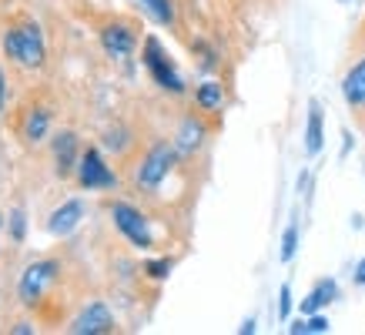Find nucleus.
<instances>
[{"label": "nucleus", "instance_id": "12", "mask_svg": "<svg viewBox=\"0 0 365 335\" xmlns=\"http://www.w3.org/2000/svg\"><path fill=\"white\" fill-rule=\"evenodd\" d=\"M205 124L198 121V118H185V121L178 124V134H175V148H178V155H195V151H198L201 145H205Z\"/></svg>", "mask_w": 365, "mask_h": 335}, {"label": "nucleus", "instance_id": "11", "mask_svg": "<svg viewBox=\"0 0 365 335\" xmlns=\"http://www.w3.org/2000/svg\"><path fill=\"white\" fill-rule=\"evenodd\" d=\"M342 98L349 108L362 111L365 108V57L349 67V74L342 78Z\"/></svg>", "mask_w": 365, "mask_h": 335}, {"label": "nucleus", "instance_id": "3", "mask_svg": "<svg viewBox=\"0 0 365 335\" xmlns=\"http://www.w3.org/2000/svg\"><path fill=\"white\" fill-rule=\"evenodd\" d=\"M111 222L134 248H141V252L155 248L151 222H148V215H144L138 205H131V201H111Z\"/></svg>", "mask_w": 365, "mask_h": 335}, {"label": "nucleus", "instance_id": "13", "mask_svg": "<svg viewBox=\"0 0 365 335\" xmlns=\"http://www.w3.org/2000/svg\"><path fill=\"white\" fill-rule=\"evenodd\" d=\"M339 299V282L335 279H319L315 289L302 299V315H312V312H322L325 305H332Z\"/></svg>", "mask_w": 365, "mask_h": 335}, {"label": "nucleus", "instance_id": "5", "mask_svg": "<svg viewBox=\"0 0 365 335\" xmlns=\"http://www.w3.org/2000/svg\"><path fill=\"white\" fill-rule=\"evenodd\" d=\"M141 61H144V67H148V74L155 78L158 88L171 91V94H185V81H181V74L175 71L171 57H168V51L161 47V41H158V37H144Z\"/></svg>", "mask_w": 365, "mask_h": 335}, {"label": "nucleus", "instance_id": "9", "mask_svg": "<svg viewBox=\"0 0 365 335\" xmlns=\"http://www.w3.org/2000/svg\"><path fill=\"white\" fill-rule=\"evenodd\" d=\"M101 47H104L111 57L124 61V57H131V51L138 47V34H134L131 24L114 21V24H108V27L101 31Z\"/></svg>", "mask_w": 365, "mask_h": 335}, {"label": "nucleus", "instance_id": "23", "mask_svg": "<svg viewBox=\"0 0 365 335\" xmlns=\"http://www.w3.org/2000/svg\"><path fill=\"white\" fill-rule=\"evenodd\" d=\"M11 335H34V325L31 322H14L11 325Z\"/></svg>", "mask_w": 365, "mask_h": 335}, {"label": "nucleus", "instance_id": "27", "mask_svg": "<svg viewBox=\"0 0 365 335\" xmlns=\"http://www.w3.org/2000/svg\"><path fill=\"white\" fill-rule=\"evenodd\" d=\"M0 228H4V215H0Z\"/></svg>", "mask_w": 365, "mask_h": 335}, {"label": "nucleus", "instance_id": "2", "mask_svg": "<svg viewBox=\"0 0 365 335\" xmlns=\"http://www.w3.org/2000/svg\"><path fill=\"white\" fill-rule=\"evenodd\" d=\"M175 165H178V148L168 145V141H155L141 155L138 168H134V185L141 191H155L175 171Z\"/></svg>", "mask_w": 365, "mask_h": 335}, {"label": "nucleus", "instance_id": "7", "mask_svg": "<svg viewBox=\"0 0 365 335\" xmlns=\"http://www.w3.org/2000/svg\"><path fill=\"white\" fill-rule=\"evenodd\" d=\"M67 332L71 335H108V332H114V312L104 302H91V305H84L71 319Z\"/></svg>", "mask_w": 365, "mask_h": 335}, {"label": "nucleus", "instance_id": "21", "mask_svg": "<svg viewBox=\"0 0 365 335\" xmlns=\"http://www.w3.org/2000/svg\"><path fill=\"white\" fill-rule=\"evenodd\" d=\"M104 148H111V151H124V148H128V131H121V128L108 131L104 134Z\"/></svg>", "mask_w": 365, "mask_h": 335}, {"label": "nucleus", "instance_id": "17", "mask_svg": "<svg viewBox=\"0 0 365 335\" xmlns=\"http://www.w3.org/2000/svg\"><path fill=\"white\" fill-rule=\"evenodd\" d=\"M138 7L155 24H165V27L175 24V4H171V0H138Z\"/></svg>", "mask_w": 365, "mask_h": 335}, {"label": "nucleus", "instance_id": "18", "mask_svg": "<svg viewBox=\"0 0 365 335\" xmlns=\"http://www.w3.org/2000/svg\"><path fill=\"white\" fill-rule=\"evenodd\" d=\"M295 248H299V225L292 222L285 228V234H282V252H278V258H282V262H292V258H295Z\"/></svg>", "mask_w": 365, "mask_h": 335}, {"label": "nucleus", "instance_id": "20", "mask_svg": "<svg viewBox=\"0 0 365 335\" xmlns=\"http://www.w3.org/2000/svg\"><path fill=\"white\" fill-rule=\"evenodd\" d=\"M24 232H27V218H24L21 208H14L11 212V238L14 242H24Z\"/></svg>", "mask_w": 365, "mask_h": 335}, {"label": "nucleus", "instance_id": "6", "mask_svg": "<svg viewBox=\"0 0 365 335\" xmlns=\"http://www.w3.org/2000/svg\"><path fill=\"white\" fill-rule=\"evenodd\" d=\"M78 185L84 191H104L118 185V175L111 171V165L104 161L98 148H84L78 161Z\"/></svg>", "mask_w": 365, "mask_h": 335}, {"label": "nucleus", "instance_id": "16", "mask_svg": "<svg viewBox=\"0 0 365 335\" xmlns=\"http://www.w3.org/2000/svg\"><path fill=\"white\" fill-rule=\"evenodd\" d=\"M195 104H198L201 111H218L225 104V88L218 81H205L195 88Z\"/></svg>", "mask_w": 365, "mask_h": 335}, {"label": "nucleus", "instance_id": "4", "mask_svg": "<svg viewBox=\"0 0 365 335\" xmlns=\"http://www.w3.org/2000/svg\"><path fill=\"white\" fill-rule=\"evenodd\" d=\"M61 279V262L54 258H41V262H31V265L24 268L21 282H17V299L24 305H37V302L44 299L51 285Z\"/></svg>", "mask_w": 365, "mask_h": 335}, {"label": "nucleus", "instance_id": "19", "mask_svg": "<svg viewBox=\"0 0 365 335\" xmlns=\"http://www.w3.org/2000/svg\"><path fill=\"white\" fill-rule=\"evenodd\" d=\"M171 258H155V262H148L144 265V272H148V279H155V282H161V279H168L171 275Z\"/></svg>", "mask_w": 365, "mask_h": 335}, {"label": "nucleus", "instance_id": "26", "mask_svg": "<svg viewBox=\"0 0 365 335\" xmlns=\"http://www.w3.org/2000/svg\"><path fill=\"white\" fill-rule=\"evenodd\" d=\"M238 332H242V335H252V332H255V319H245V322H242V329H238Z\"/></svg>", "mask_w": 365, "mask_h": 335}, {"label": "nucleus", "instance_id": "22", "mask_svg": "<svg viewBox=\"0 0 365 335\" xmlns=\"http://www.w3.org/2000/svg\"><path fill=\"white\" fill-rule=\"evenodd\" d=\"M292 315V285H282L278 289V319H288Z\"/></svg>", "mask_w": 365, "mask_h": 335}, {"label": "nucleus", "instance_id": "24", "mask_svg": "<svg viewBox=\"0 0 365 335\" xmlns=\"http://www.w3.org/2000/svg\"><path fill=\"white\" fill-rule=\"evenodd\" d=\"M355 285H365V258H359V265H355Z\"/></svg>", "mask_w": 365, "mask_h": 335}, {"label": "nucleus", "instance_id": "15", "mask_svg": "<svg viewBox=\"0 0 365 335\" xmlns=\"http://www.w3.org/2000/svg\"><path fill=\"white\" fill-rule=\"evenodd\" d=\"M47 131H51V111L41 108V104L27 108V114H24V138H27L31 145H41L47 138Z\"/></svg>", "mask_w": 365, "mask_h": 335}, {"label": "nucleus", "instance_id": "8", "mask_svg": "<svg viewBox=\"0 0 365 335\" xmlns=\"http://www.w3.org/2000/svg\"><path fill=\"white\" fill-rule=\"evenodd\" d=\"M51 158H54V171L57 178H71L78 175V161H81V141L74 131H57L51 138Z\"/></svg>", "mask_w": 365, "mask_h": 335}, {"label": "nucleus", "instance_id": "10", "mask_svg": "<svg viewBox=\"0 0 365 335\" xmlns=\"http://www.w3.org/2000/svg\"><path fill=\"white\" fill-rule=\"evenodd\" d=\"M81 218H84V201H81V198H71V201H64L61 208H54V212H51L47 232L57 234V238H64V234H71L74 228H78Z\"/></svg>", "mask_w": 365, "mask_h": 335}, {"label": "nucleus", "instance_id": "14", "mask_svg": "<svg viewBox=\"0 0 365 335\" xmlns=\"http://www.w3.org/2000/svg\"><path fill=\"white\" fill-rule=\"evenodd\" d=\"M325 145V114H322L319 100L309 104V121H305V155L315 158Z\"/></svg>", "mask_w": 365, "mask_h": 335}, {"label": "nucleus", "instance_id": "1", "mask_svg": "<svg viewBox=\"0 0 365 335\" xmlns=\"http://www.w3.org/2000/svg\"><path fill=\"white\" fill-rule=\"evenodd\" d=\"M4 54L11 57L14 64L27 67V71H37L44 67L47 47H44V34L34 21H17L4 31Z\"/></svg>", "mask_w": 365, "mask_h": 335}, {"label": "nucleus", "instance_id": "25", "mask_svg": "<svg viewBox=\"0 0 365 335\" xmlns=\"http://www.w3.org/2000/svg\"><path fill=\"white\" fill-rule=\"evenodd\" d=\"M4 100H7V78H4V71H0V111H4Z\"/></svg>", "mask_w": 365, "mask_h": 335}]
</instances>
